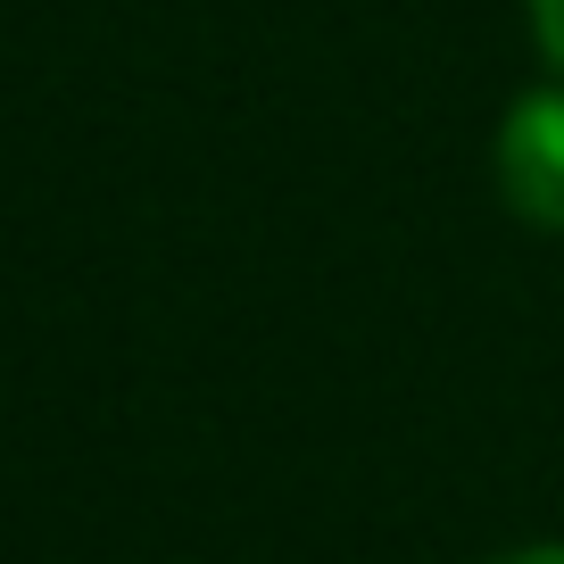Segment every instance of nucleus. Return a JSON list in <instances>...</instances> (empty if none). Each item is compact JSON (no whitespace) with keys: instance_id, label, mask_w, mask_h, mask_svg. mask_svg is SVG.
I'll return each instance as SVG.
<instances>
[{"instance_id":"f257e3e1","label":"nucleus","mask_w":564,"mask_h":564,"mask_svg":"<svg viewBox=\"0 0 564 564\" xmlns=\"http://www.w3.org/2000/svg\"><path fill=\"white\" fill-rule=\"evenodd\" d=\"M498 192L523 225L564 232V91H523L498 124Z\"/></svg>"},{"instance_id":"f03ea898","label":"nucleus","mask_w":564,"mask_h":564,"mask_svg":"<svg viewBox=\"0 0 564 564\" xmlns=\"http://www.w3.org/2000/svg\"><path fill=\"white\" fill-rule=\"evenodd\" d=\"M531 34H540V51L564 67V0H531Z\"/></svg>"},{"instance_id":"7ed1b4c3","label":"nucleus","mask_w":564,"mask_h":564,"mask_svg":"<svg viewBox=\"0 0 564 564\" xmlns=\"http://www.w3.org/2000/svg\"><path fill=\"white\" fill-rule=\"evenodd\" d=\"M498 564H564V547H523V556H498Z\"/></svg>"}]
</instances>
